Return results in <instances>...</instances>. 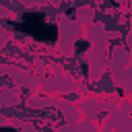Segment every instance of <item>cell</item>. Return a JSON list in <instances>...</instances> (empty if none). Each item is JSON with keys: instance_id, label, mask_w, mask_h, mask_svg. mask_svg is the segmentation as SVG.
<instances>
[{"instance_id": "obj_1", "label": "cell", "mask_w": 132, "mask_h": 132, "mask_svg": "<svg viewBox=\"0 0 132 132\" xmlns=\"http://www.w3.org/2000/svg\"><path fill=\"white\" fill-rule=\"evenodd\" d=\"M21 29L27 35H31L33 39L43 41V43H54L56 37H58V29L52 23H47L43 19V14H39V12H25Z\"/></svg>"}, {"instance_id": "obj_2", "label": "cell", "mask_w": 132, "mask_h": 132, "mask_svg": "<svg viewBox=\"0 0 132 132\" xmlns=\"http://www.w3.org/2000/svg\"><path fill=\"white\" fill-rule=\"evenodd\" d=\"M0 132H16L14 128H0Z\"/></svg>"}]
</instances>
